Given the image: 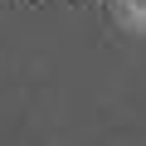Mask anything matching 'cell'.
<instances>
[{
  "mask_svg": "<svg viewBox=\"0 0 146 146\" xmlns=\"http://www.w3.org/2000/svg\"><path fill=\"white\" fill-rule=\"evenodd\" d=\"M122 10H127L131 25H146V0H122Z\"/></svg>",
  "mask_w": 146,
  "mask_h": 146,
  "instance_id": "obj_1",
  "label": "cell"
}]
</instances>
